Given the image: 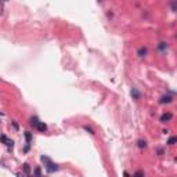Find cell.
Segmentation results:
<instances>
[{"label": "cell", "mask_w": 177, "mask_h": 177, "mask_svg": "<svg viewBox=\"0 0 177 177\" xmlns=\"http://www.w3.org/2000/svg\"><path fill=\"white\" fill-rule=\"evenodd\" d=\"M40 161L44 163V169H46L47 173H54V172H57L58 169H60V166H58L57 163H54V162H53L49 156H46V155H42Z\"/></svg>", "instance_id": "obj_1"}, {"label": "cell", "mask_w": 177, "mask_h": 177, "mask_svg": "<svg viewBox=\"0 0 177 177\" xmlns=\"http://www.w3.org/2000/svg\"><path fill=\"white\" fill-rule=\"evenodd\" d=\"M172 119H173V114L172 112H163L161 115V122L162 123H169Z\"/></svg>", "instance_id": "obj_2"}, {"label": "cell", "mask_w": 177, "mask_h": 177, "mask_svg": "<svg viewBox=\"0 0 177 177\" xmlns=\"http://www.w3.org/2000/svg\"><path fill=\"white\" fill-rule=\"evenodd\" d=\"M172 101H173V97H172L170 94H163L161 98H159V104H162V105H165V104H170Z\"/></svg>", "instance_id": "obj_3"}, {"label": "cell", "mask_w": 177, "mask_h": 177, "mask_svg": "<svg viewBox=\"0 0 177 177\" xmlns=\"http://www.w3.org/2000/svg\"><path fill=\"white\" fill-rule=\"evenodd\" d=\"M137 56H139L140 58H145L147 56H148V47H147V46H141V47H139Z\"/></svg>", "instance_id": "obj_4"}, {"label": "cell", "mask_w": 177, "mask_h": 177, "mask_svg": "<svg viewBox=\"0 0 177 177\" xmlns=\"http://www.w3.org/2000/svg\"><path fill=\"white\" fill-rule=\"evenodd\" d=\"M130 95L133 97V100H136V101H139L140 98H141V93L139 91V89H136V87L132 89V91H130Z\"/></svg>", "instance_id": "obj_5"}, {"label": "cell", "mask_w": 177, "mask_h": 177, "mask_svg": "<svg viewBox=\"0 0 177 177\" xmlns=\"http://www.w3.org/2000/svg\"><path fill=\"white\" fill-rule=\"evenodd\" d=\"M36 130H38L39 133H46L49 130V127H47V125H46L44 122H39V125L36 126Z\"/></svg>", "instance_id": "obj_6"}, {"label": "cell", "mask_w": 177, "mask_h": 177, "mask_svg": "<svg viewBox=\"0 0 177 177\" xmlns=\"http://www.w3.org/2000/svg\"><path fill=\"white\" fill-rule=\"evenodd\" d=\"M156 47H158V50L161 51V53H165V51L167 50V47H169V44L166 43V42H159Z\"/></svg>", "instance_id": "obj_7"}, {"label": "cell", "mask_w": 177, "mask_h": 177, "mask_svg": "<svg viewBox=\"0 0 177 177\" xmlns=\"http://www.w3.org/2000/svg\"><path fill=\"white\" fill-rule=\"evenodd\" d=\"M39 122H40V120H39L38 116H31V118H29V125H31L32 127H35V129H36V126L39 125Z\"/></svg>", "instance_id": "obj_8"}, {"label": "cell", "mask_w": 177, "mask_h": 177, "mask_svg": "<svg viewBox=\"0 0 177 177\" xmlns=\"http://www.w3.org/2000/svg\"><path fill=\"white\" fill-rule=\"evenodd\" d=\"M22 172H24V174H26V176H31L32 172H31V166H29V163H24V166H22Z\"/></svg>", "instance_id": "obj_9"}, {"label": "cell", "mask_w": 177, "mask_h": 177, "mask_svg": "<svg viewBox=\"0 0 177 177\" xmlns=\"http://www.w3.org/2000/svg\"><path fill=\"white\" fill-rule=\"evenodd\" d=\"M137 147H139L140 150H144V148H147V141L143 139L137 140Z\"/></svg>", "instance_id": "obj_10"}, {"label": "cell", "mask_w": 177, "mask_h": 177, "mask_svg": "<svg viewBox=\"0 0 177 177\" xmlns=\"http://www.w3.org/2000/svg\"><path fill=\"white\" fill-rule=\"evenodd\" d=\"M174 144H177V136H172L167 140V145H174Z\"/></svg>", "instance_id": "obj_11"}, {"label": "cell", "mask_w": 177, "mask_h": 177, "mask_svg": "<svg viewBox=\"0 0 177 177\" xmlns=\"http://www.w3.org/2000/svg\"><path fill=\"white\" fill-rule=\"evenodd\" d=\"M169 4H170L172 11L177 13V0H170V1H169Z\"/></svg>", "instance_id": "obj_12"}, {"label": "cell", "mask_w": 177, "mask_h": 177, "mask_svg": "<svg viewBox=\"0 0 177 177\" xmlns=\"http://www.w3.org/2000/svg\"><path fill=\"white\" fill-rule=\"evenodd\" d=\"M24 136H25L26 144H31V141H32V133L31 132H25V133H24Z\"/></svg>", "instance_id": "obj_13"}, {"label": "cell", "mask_w": 177, "mask_h": 177, "mask_svg": "<svg viewBox=\"0 0 177 177\" xmlns=\"http://www.w3.org/2000/svg\"><path fill=\"white\" fill-rule=\"evenodd\" d=\"M4 145H6L7 148H8V151H11V150L14 148V141H13V140H7Z\"/></svg>", "instance_id": "obj_14"}, {"label": "cell", "mask_w": 177, "mask_h": 177, "mask_svg": "<svg viewBox=\"0 0 177 177\" xmlns=\"http://www.w3.org/2000/svg\"><path fill=\"white\" fill-rule=\"evenodd\" d=\"M83 129H84V130H86L87 133H90V134H93V136L95 134L94 129H93V127H90V126H87V125H84V126H83Z\"/></svg>", "instance_id": "obj_15"}, {"label": "cell", "mask_w": 177, "mask_h": 177, "mask_svg": "<svg viewBox=\"0 0 177 177\" xmlns=\"http://www.w3.org/2000/svg\"><path fill=\"white\" fill-rule=\"evenodd\" d=\"M32 174H33V176H40V174H42V170H40V167H36V169H35V170L32 172Z\"/></svg>", "instance_id": "obj_16"}, {"label": "cell", "mask_w": 177, "mask_h": 177, "mask_svg": "<svg viewBox=\"0 0 177 177\" xmlns=\"http://www.w3.org/2000/svg\"><path fill=\"white\" fill-rule=\"evenodd\" d=\"M0 140H1V143H3V144H6V141L8 139H7V136L6 134H1V137H0Z\"/></svg>", "instance_id": "obj_17"}, {"label": "cell", "mask_w": 177, "mask_h": 177, "mask_svg": "<svg viewBox=\"0 0 177 177\" xmlns=\"http://www.w3.org/2000/svg\"><path fill=\"white\" fill-rule=\"evenodd\" d=\"M144 174H145V173H144L143 170H139V172H136V173H134V176H144Z\"/></svg>", "instance_id": "obj_18"}, {"label": "cell", "mask_w": 177, "mask_h": 177, "mask_svg": "<svg viewBox=\"0 0 177 177\" xmlns=\"http://www.w3.org/2000/svg\"><path fill=\"white\" fill-rule=\"evenodd\" d=\"M174 38H176V39H177V33H176V35H174Z\"/></svg>", "instance_id": "obj_19"}, {"label": "cell", "mask_w": 177, "mask_h": 177, "mask_svg": "<svg viewBox=\"0 0 177 177\" xmlns=\"http://www.w3.org/2000/svg\"><path fill=\"white\" fill-rule=\"evenodd\" d=\"M4 1H8V0H4Z\"/></svg>", "instance_id": "obj_20"}, {"label": "cell", "mask_w": 177, "mask_h": 177, "mask_svg": "<svg viewBox=\"0 0 177 177\" xmlns=\"http://www.w3.org/2000/svg\"><path fill=\"white\" fill-rule=\"evenodd\" d=\"M98 1H102V0H98Z\"/></svg>", "instance_id": "obj_21"}]
</instances>
